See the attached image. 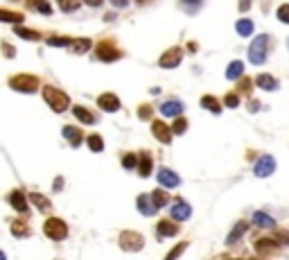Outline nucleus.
Masks as SVG:
<instances>
[{
  "label": "nucleus",
  "instance_id": "obj_23",
  "mask_svg": "<svg viewBox=\"0 0 289 260\" xmlns=\"http://www.w3.org/2000/svg\"><path fill=\"white\" fill-rule=\"evenodd\" d=\"M201 107L208 109V111H213V113H219V111H222V102H219L217 97H213V95H203V97H201Z\"/></svg>",
  "mask_w": 289,
  "mask_h": 260
},
{
  "label": "nucleus",
  "instance_id": "obj_19",
  "mask_svg": "<svg viewBox=\"0 0 289 260\" xmlns=\"http://www.w3.org/2000/svg\"><path fill=\"white\" fill-rule=\"evenodd\" d=\"M246 228H249V224H246L244 220H240L238 224H235V228H233V231H230V236L226 238V244H228V247H233V244L238 242L242 236H244V231H246Z\"/></svg>",
  "mask_w": 289,
  "mask_h": 260
},
{
  "label": "nucleus",
  "instance_id": "obj_11",
  "mask_svg": "<svg viewBox=\"0 0 289 260\" xmlns=\"http://www.w3.org/2000/svg\"><path fill=\"white\" fill-rule=\"evenodd\" d=\"M159 181H161V186H165V188H176V186L181 184V179L176 176V172H172L170 168L159 170Z\"/></svg>",
  "mask_w": 289,
  "mask_h": 260
},
{
  "label": "nucleus",
  "instance_id": "obj_25",
  "mask_svg": "<svg viewBox=\"0 0 289 260\" xmlns=\"http://www.w3.org/2000/svg\"><path fill=\"white\" fill-rule=\"evenodd\" d=\"M72 113H75L77 120H82V122H86V124H93V122H95V116H93L91 111H86L84 107H72Z\"/></svg>",
  "mask_w": 289,
  "mask_h": 260
},
{
  "label": "nucleus",
  "instance_id": "obj_5",
  "mask_svg": "<svg viewBox=\"0 0 289 260\" xmlns=\"http://www.w3.org/2000/svg\"><path fill=\"white\" fill-rule=\"evenodd\" d=\"M120 247L124 251H140L145 247V238L136 231H122L120 233Z\"/></svg>",
  "mask_w": 289,
  "mask_h": 260
},
{
  "label": "nucleus",
  "instance_id": "obj_42",
  "mask_svg": "<svg viewBox=\"0 0 289 260\" xmlns=\"http://www.w3.org/2000/svg\"><path fill=\"white\" fill-rule=\"evenodd\" d=\"M181 3H183V5H186V7H188V9H190V12H194V9H197V7H199V5H201V0H181Z\"/></svg>",
  "mask_w": 289,
  "mask_h": 260
},
{
  "label": "nucleus",
  "instance_id": "obj_1",
  "mask_svg": "<svg viewBox=\"0 0 289 260\" xmlns=\"http://www.w3.org/2000/svg\"><path fill=\"white\" fill-rule=\"evenodd\" d=\"M267 52H269V36H267V34L255 36L253 43L249 45V59H251V64L262 66L267 61Z\"/></svg>",
  "mask_w": 289,
  "mask_h": 260
},
{
  "label": "nucleus",
  "instance_id": "obj_27",
  "mask_svg": "<svg viewBox=\"0 0 289 260\" xmlns=\"http://www.w3.org/2000/svg\"><path fill=\"white\" fill-rule=\"evenodd\" d=\"M242 72H244V64H242V61H233V64L228 66V70H226V77L233 82V80H240Z\"/></svg>",
  "mask_w": 289,
  "mask_h": 260
},
{
  "label": "nucleus",
  "instance_id": "obj_53",
  "mask_svg": "<svg viewBox=\"0 0 289 260\" xmlns=\"http://www.w3.org/2000/svg\"><path fill=\"white\" fill-rule=\"evenodd\" d=\"M138 3H145V0H138Z\"/></svg>",
  "mask_w": 289,
  "mask_h": 260
},
{
  "label": "nucleus",
  "instance_id": "obj_26",
  "mask_svg": "<svg viewBox=\"0 0 289 260\" xmlns=\"http://www.w3.org/2000/svg\"><path fill=\"white\" fill-rule=\"evenodd\" d=\"M0 20H5V23H16V25H20V23H23V14L9 12V9H0Z\"/></svg>",
  "mask_w": 289,
  "mask_h": 260
},
{
  "label": "nucleus",
  "instance_id": "obj_24",
  "mask_svg": "<svg viewBox=\"0 0 289 260\" xmlns=\"http://www.w3.org/2000/svg\"><path fill=\"white\" fill-rule=\"evenodd\" d=\"M235 28H238L240 36H251L253 34V30H255V25H253V20H249V18H240Z\"/></svg>",
  "mask_w": 289,
  "mask_h": 260
},
{
  "label": "nucleus",
  "instance_id": "obj_3",
  "mask_svg": "<svg viewBox=\"0 0 289 260\" xmlns=\"http://www.w3.org/2000/svg\"><path fill=\"white\" fill-rule=\"evenodd\" d=\"M43 231L50 240H66L68 238V226H66L64 220H59V217H50V220L43 224Z\"/></svg>",
  "mask_w": 289,
  "mask_h": 260
},
{
  "label": "nucleus",
  "instance_id": "obj_20",
  "mask_svg": "<svg viewBox=\"0 0 289 260\" xmlns=\"http://www.w3.org/2000/svg\"><path fill=\"white\" fill-rule=\"evenodd\" d=\"M30 201H32V204L39 208L41 213H50V211H52L50 199H45V197L41 195V192H32V195H30Z\"/></svg>",
  "mask_w": 289,
  "mask_h": 260
},
{
  "label": "nucleus",
  "instance_id": "obj_29",
  "mask_svg": "<svg viewBox=\"0 0 289 260\" xmlns=\"http://www.w3.org/2000/svg\"><path fill=\"white\" fill-rule=\"evenodd\" d=\"M91 39H72V45L70 48L77 52V55H84V52H88L91 50Z\"/></svg>",
  "mask_w": 289,
  "mask_h": 260
},
{
  "label": "nucleus",
  "instance_id": "obj_21",
  "mask_svg": "<svg viewBox=\"0 0 289 260\" xmlns=\"http://www.w3.org/2000/svg\"><path fill=\"white\" fill-rule=\"evenodd\" d=\"M64 136L68 138V143H70L72 147H77V145L82 143V138H84L80 129H77V127H70V124H68V127H64Z\"/></svg>",
  "mask_w": 289,
  "mask_h": 260
},
{
  "label": "nucleus",
  "instance_id": "obj_30",
  "mask_svg": "<svg viewBox=\"0 0 289 260\" xmlns=\"http://www.w3.org/2000/svg\"><path fill=\"white\" fill-rule=\"evenodd\" d=\"M86 143H88V149H91V152H102L104 149V140H102V136H97V134L88 136Z\"/></svg>",
  "mask_w": 289,
  "mask_h": 260
},
{
  "label": "nucleus",
  "instance_id": "obj_28",
  "mask_svg": "<svg viewBox=\"0 0 289 260\" xmlns=\"http://www.w3.org/2000/svg\"><path fill=\"white\" fill-rule=\"evenodd\" d=\"M20 39H28V41H39L41 39V34L39 32H34V30H30V28H23V25H16V30H14Z\"/></svg>",
  "mask_w": 289,
  "mask_h": 260
},
{
  "label": "nucleus",
  "instance_id": "obj_34",
  "mask_svg": "<svg viewBox=\"0 0 289 260\" xmlns=\"http://www.w3.org/2000/svg\"><path fill=\"white\" fill-rule=\"evenodd\" d=\"M12 233L16 238H28L30 236V226L25 224V222H14V224H12Z\"/></svg>",
  "mask_w": 289,
  "mask_h": 260
},
{
  "label": "nucleus",
  "instance_id": "obj_33",
  "mask_svg": "<svg viewBox=\"0 0 289 260\" xmlns=\"http://www.w3.org/2000/svg\"><path fill=\"white\" fill-rule=\"evenodd\" d=\"M48 45H57V48H70L72 39H68V36H50Z\"/></svg>",
  "mask_w": 289,
  "mask_h": 260
},
{
  "label": "nucleus",
  "instance_id": "obj_18",
  "mask_svg": "<svg viewBox=\"0 0 289 260\" xmlns=\"http://www.w3.org/2000/svg\"><path fill=\"white\" fill-rule=\"evenodd\" d=\"M255 249L257 253H262V256H267V253H273L278 249V242L271 240V238H260V240L255 242Z\"/></svg>",
  "mask_w": 289,
  "mask_h": 260
},
{
  "label": "nucleus",
  "instance_id": "obj_47",
  "mask_svg": "<svg viewBox=\"0 0 289 260\" xmlns=\"http://www.w3.org/2000/svg\"><path fill=\"white\" fill-rule=\"evenodd\" d=\"M278 238H280V242L289 244V233H285V231H278Z\"/></svg>",
  "mask_w": 289,
  "mask_h": 260
},
{
  "label": "nucleus",
  "instance_id": "obj_41",
  "mask_svg": "<svg viewBox=\"0 0 289 260\" xmlns=\"http://www.w3.org/2000/svg\"><path fill=\"white\" fill-rule=\"evenodd\" d=\"M138 116L143 118V120H145V118L149 120V118H151V107H147V104H145V107H140L138 109Z\"/></svg>",
  "mask_w": 289,
  "mask_h": 260
},
{
  "label": "nucleus",
  "instance_id": "obj_32",
  "mask_svg": "<svg viewBox=\"0 0 289 260\" xmlns=\"http://www.w3.org/2000/svg\"><path fill=\"white\" fill-rule=\"evenodd\" d=\"M253 224L257 226H265V228H271L273 226V220L265 213H253Z\"/></svg>",
  "mask_w": 289,
  "mask_h": 260
},
{
  "label": "nucleus",
  "instance_id": "obj_43",
  "mask_svg": "<svg viewBox=\"0 0 289 260\" xmlns=\"http://www.w3.org/2000/svg\"><path fill=\"white\" fill-rule=\"evenodd\" d=\"M36 9H39V12H41V14H50V12H52V9H50V5H48V3H45V0H41V3H39V5H36Z\"/></svg>",
  "mask_w": 289,
  "mask_h": 260
},
{
  "label": "nucleus",
  "instance_id": "obj_8",
  "mask_svg": "<svg viewBox=\"0 0 289 260\" xmlns=\"http://www.w3.org/2000/svg\"><path fill=\"white\" fill-rule=\"evenodd\" d=\"M97 104L102 111H109V113H115L120 109V100L118 95H113V93H102V95L97 97Z\"/></svg>",
  "mask_w": 289,
  "mask_h": 260
},
{
  "label": "nucleus",
  "instance_id": "obj_9",
  "mask_svg": "<svg viewBox=\"0 0 289 260\" xmlns=\"http://www.w3.org/2000/svg\"><path fill=\"white\" fill-rule=\"evenodd\" d=\"M276 170V161H273V156H262L260 161L255 163V176H271V172Z\"/></svg>",
  "mask_w": 289,
  "mask_h": 260
},
{
  "label": "nucleus",
  "instance_id": "obj_52",
  "mask_svg": "<svg viewBox=\"0 0 289 260\" xmlns=\"http://www.w3.org/2000/svg\"><path fill=\"white\" fill-rule=\"evenodd\" d=\"M39 3H41V0H30V7H36Z\"/></svg>",
  "mask_w": 289,
  "mask_h": 260
},
{
  "label": "nucleus",
  "instance_id": "obj_44",
  "mask_svg": "<svg viewBox=\"0 0 289 260\" xmlns=\"http://www.w3.org/2000/svg\"><path fill=\"white\" fill-rule=\"evenodd\" d=\"M3 50H5V57H7V59H12V57H14V48L7 43V41L3 43Z\"/></svg>",
  "mask_w": 289,
  "mask_h": 260
},
{
  "label": "nucleus",
  "instance_id": "obj_45",
  "mask_svg": "<svg viewBox=\"0 0 289 260\" xmlns=\"http://www.w3.org/2000/svg\"><path fill=\"white\" fill-rule=\"evenodd\" d=\"M249 88H251V80H242L240 91H242V93H249Z\"/></svg>",
  "mask_w": 289,
  "mask_h": 260
},
{
  "label": "nucleus",
  "instance_id": "obj_2",
  "mask_svg": "<svg viewBox=\"0 0 289 260\" xmlns=\"http://www.w3.org/2000/svg\"><path fill=\"white\" fill-rule=\"evenodd\" d=\"M43 100L48 102L50 109H52V111H57V113H64L68 109V104H70L66 93L59 91V88H55V86H45L43 88Z\"/></svg>",
  "mask_w": 289,
  "mask_h": 260
},
{
  "label": "nucleus",
  "instance_id": "obj_54",
  "mask_svg": "<svg viewBox=\"0 0 289 260\" xmlns=\"http://www.w3.org/2000/svg\"><path fill=\"white\" fill-rule=\"evenodd\" d=\"M222 260H224V258H222Z\"/></svg>",
  "mask_w": 289,
  "mask_h": 260
},
{
  "label": "nucleus",
  "instance_id": "obj_35",
  "mask_svg": "<svg viewBox=\"0 0 289 260\" xmlns=\"http://www.w3.org/2000/svg\"><path fill=\"white\" fill-rule=\"evenodd\" d=\"M57 3H59L61 12H75V9L80 7L82 0H57Z\"/></svg>",
  "mask_w": 289,
  "mask_h": 260
},
{
  "label": "nucleus",
  "instance_id": "obj_14",
  "mask_svg": "<svg viewBox=\"0 0 289 260\" xmlns=\"http://www.w3.org/2000/svg\"><path fill=\"white\" fill-rule=\"evenodd\" d=\"M181 111H183V104L178 102V100H167V102L161 104V113H163L165 118H174V116H178Z\"/></svg>",
  "mask_w": 289,
  "mask_h": 260
},
{
  "label": "nucleus",
  "instance_id": "obj_46",
  "mask_svg": "<svg viewBox=\"0 0 289 260\" xmlns=\"http://www.w3.org/2000/svg\"><path fill=\"white\" fill-rule=\"evenodd\" d=\"M84 5H88V7H99V5L104 3V0H82Z\"/></svg>",
  "mask_w": 289,
  "mask_h": 260
},
{
  "label": "nucleus",
  "instance_id": "obj_50",
  "mask_svg": "<svg viewBox=\"0 0 289 260\" xmlns=\"http://www.w3.org/2000/svg\"><path fill=\"white\" fill-rule=\"evenodd\" d=\"M61 188H64V179H61V176H59V179H57V184H55V190L59 192Z\"/></svg>",
  "mask_w": 289,
  "mask_h": 260
},
{
  "label": "nucleus",
  "instance_id": "obj_16",
  "mask_svg": "<svg viewBox=\"0 0 289 260\" xmlns=\"http://www.w3.org/2000/svg\"><path fill=\"white\" fill-rule=\"evenodd\" d=\"M156 231H159V238H174L178 233V226L174 224V222H170V220H163V222H159Z\"/></svg>",
  "mask_w": 289,
  "mask_h": 260
},
{
  "label": "nucleus",
  "instance_id": "obj_6",
  "mask_svg": "<svg viewBox=\"0 0 289 260\" xmlns=\"http://www.w3.org/2000/svg\"><path fill=\"white\" fill-rule=\"evenodd\" d=\"M95 52H97V59H102V61H115V59L122 57V52L115 48L111 41H99Z\"/></svg>",
  "mask_w": 289,
  "mask_h": 260
},
{
  "label": "nucleus",
  "instance_id": "obj_13",
  "mask_svg": "<svg viewBox=\"0 0 289 260\" xmlns=\"http://www.w3.org/2000/svg\"><path fill=\"white\" fill-rule=\"evenodd\" d=\"M136 206H138V211L143 213V215H154L159 208H156L154 199H151V195H140L138 201H136Z\"/></svg>",
  "mask_w": 289,
  "mask_h": 260
},
{
  "label": "nucleus",
  "instance_id": "obj_22",
  "mask_svg": "<svg viewBox=\"0 0 289 260\" xmlns=\"http://www.w3.org/2000/svg\"><path fill=\"white\" fill-rule=\"evenodd\" d=\"M151 168H154V161H151L149 154H143L138 159V172L140 176H149L151 174Z\"/></svg>",
  "mask_w": 289,
  "mask_h": 260
},
{
  "label": "nucleus",
  "instance_id": "obj_7",
  "mask_svg": "<svg viewBox=\"0 0 289 260\" xmlns=\"http://www.w3.org/2000/svg\"><path fill=\"white\" fill-rule=\"evenodd\" d=\"M181 59H183V50L181 48H170V50H165L161 55V59H159V64H161V68H176L178 64H181Z\"/></svg>",
  "mask_w": 289,
  "mask_h": 260
},
{
  "label": "nucleus",
  "instance_id": "obj_40",
  "mask_svg": "<svg viewBox=\"0 0 289 260\" xmlns=\"http://www.w3.org/2000/svg\"><path fill=\"white\" fill-rule=\"evenodd\" d=\"M278 20L280 23H289V5H280L278 7Z\"/></svg>",
  "mask_w": 289,
  "mask_h": 260
},
{
  "label": "nucleus",
  "instance_id": "obj_37",
  "mask_svg": "<svg viewBox=\"0 0 289 260\" xmlns=\"http://www.w3.org/2000/svg\"><path fill=\"white\" fill-rule=\"evenodd\" d=\"M136 165H138V156L136 154H124L122 156V168L131 170V168H136Z\"/></svg>",
  "mask_w": 289,
  "mask_h": 260
},
{
  "label": "nucleus",
  "instance_id": "obj_10",
  "mask_svg": "<svg viewBox=\"0 0 289 260\" xmlns=\"http://www.w3.org/2000/svg\"><path fill=\"white\" fill-rule=\"evenodd\" d=\"M151 134H154L156 138L161 140V143H172V129L167 127L165 122H161V120H154L151 122Z\"/></svg>",
  "mask_w": 289,
  "mask_h": 260
},
{
  "label": "nucleus",
  "instance_id": "obj_38",
  "mask_svg": "<svg viewBox=\"0 0 289 260\" xmlns=\"http://www.w3.org/2000/svg\"><path fill=\"white\" fill-rule=\"evenodd\" d=\"M186 129H188L186 118H176L174 124H172V132H174V134H186Z\"/></svg>",
  "mask_w": 289,
  "mask_h": 260
},
{
  "label": "nucleus",
  "instance_id": "obj_36",
  "mask_svg": "<svg viewBox=\"0 0 289 260\" xmlns=\"http://www.w3.org/2000/svg\"><path fill=\"white\" fill-rule=\"evenodd\" d=\"M186 249H188V242H181V244H176V247L172 249V251H170V253H167V256H165V260H176V258L181 256L183 251H186Z\"/></svg>",
  "mask_w": 289,
  "mask_h": 260
},
{
  "label": "nucleus",
  "instance_id": "obj_12",
  "mask_svg": "<svg viewBox=\"0 0 289 260\" xmlns=\"http://www.w3.org/2000/svg\"><path fill=\"white\" fill-rule=\"evenodd\" d=\"M190 213H192V208L186 204V201H181L178 199L174 206H172V220H181V222H186V220H190Z\"/></svg>",
  "mask_w": 289,
  "mask_h": 260
},
{
  "label": "nucleus",
  "instance_id": "obj_51",
  "mask_svg": "<svg viewBox=\"0 0 289 260\" xmlns=\"http://www.w3.org/2000/svg\"><path fill=\"white\" fill-rule=\"evenodd\" d=\"M257 104H260L257 100H251V102H249V109H251V111H257Z\"/></svg>",
  "mask_w": 289,
  "mask_h": 260
},
{
  "label": "nucleus",
  "instance_id": "obj_17",
  "mask_svg": "<svg viewBox=\"0 0 289 260\" xmlns=\"http://www.w3.org/2000/svg\"><path fill=\"white\" fill-rule=\"evenodd\" d=\"M255 86L265 88V91H276V88H278V80H276V77H271V75H267V72H262V75L255 77Z\"/></svg>",
  "mask_w": 289,
  "mask_h": 260
},
{
  "label": "nucleus",
  "instance_id": "obj_39",
  "mask_svg": "<svg viewBox=\"0 0 289 260\" xmlns=\"http://www.w3.org/2000/svg\"><path fill=\"white\" fill-rule=\"evenodd\" d=\"M224 102H226V107L235 109V107H240V95L238 93H228V95L224 97Z\"/></svg>",
  "mask_w": 289,
  "mask_h": 260
},
{
  "label": "nucleus",
  "instance_id": "obj_49",
  "mask_svg": "<svg viewBox=\"0 0 289 260\" xmlns=\"http://www.w3.org/2000/svg\"><path fill=\"white\" fill-rule=\"evenodd\" d=\"M249 5H251V0H242V3H240V9H242V12H246V9H249Z\"/></svg>",
  "mask_w": 289,
  "mask_h": 260
},
{
  "label": "nucleus",
  "instance_id": "obj_48",
  "mask_svg": "<svg viewBox=\"0 0 289 260\" xmlns=\"http://www.w3.org/2000/svg\"><path fill=\"white\" fill-rule=\"evenodd\" d=\"M111 3L115 5V7H120V9H122V7H127V3H129V0H111Z\"/></svg>",
  "mask_w": 289,
  "mask_h": 260
},
{
  "label": "nucleus",
  "instance_id": "obj_4",
  "mask_svg": "<svg viewBox=\"0 0 289 260\" xmlns=\"http://www.w3.org/2000/svg\"><path fill=\"white\" fill-rule=\"evenodd\" d=\"M9 86L14 91H23V93H34L39 88V77L34 75H14L9 80Z\"/></svg>",
  "mask_w": 289,
  "mask_h": 260
},
{
  "label": "nucleus",
  "instance_id": "obj_15",
  "mask_svg": "<svg viewBox=\"0 0 289 260\" xmlns=\"http://www.w3.org/2000/svg\"><path fill=\"white\" fill-rule=\"evenodd\" d=\"M9 204L16 208L18 213H28V199H25V195L20 190H12V192H9Z\"/></svg>",
  "mask_w": 289,
  "mask_h": 260
},
{
  "label": "nucleus",
  "instance_id": "obj_31",
  "mask_svg": "<svg viewBox=\"0 0 289 260\" xmlns=\"http://www.w3.org/2000/svg\"><path fill=\"white\" fill-rule=\"evenodd\" d=\"M151 199H154L156 208H163V206L167 204V199H170V197H167V192L163 190V188H159V190H154V192H151Z\"/></svg>",
  "mask_w": 289,
  "mask_h": 260
}]
</instances>
